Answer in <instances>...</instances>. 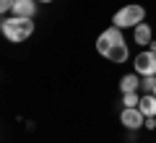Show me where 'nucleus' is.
<instances>
[{
	"instance_id": "1",
	"label": "nucleus",
	"mask_w": 156,
	"mask_h": 143,
	"mask_svg": "<svg viewBox=\"0 0 156 143\" xmlns=\"http://www.w3.org/2000/svg\"><path fill=\"white\" fill-rule=\"evenodd\" d=\"M0 31L8 42L21 44L34 34V18H21V16H5L0 21Z\"/></svg>"
},
{
	"instance_id": "2",
	"label": "nucleus",
	"mask_w": 156,
	"mask_h": 143,
	"mask_svg": "<svg viewBox=\"0 0 156 143\" xmlns=\"http://www.w3.org/2000/svg\"><path fill=\"white\" fill-rule=\"evenodd\" d=\"M143 18H146V8L138 5V3H130V5H122L115 16H112V26H117V29H135L138 23H143Z\"/></svg>"
},
{
	"instance_id": "3",
	"label": "nucleus",
	"mask_w": 156,
	"mask_h": 143,
	"mask_svg": "<svg viewBox=\"0 0 156 143\" xmlns=\"http://www.w3.org/2000/svg\"><path fill=\"white\" fill-rule=\"evenodd\" d=\"M133 65H135V73H138L140 78H143V76H156V52L140 50L138 55H135Z\"/></svg>"
},
{
	"instance_id": "4",
	"label": "nucleus",
	"mask_w": 156,
	"mask_h": 143,
	"mask_svg": "<svg viewBox=\"0 0 156 143\" xmlns=\"http://www.w3.org/2000/svg\"><path fill=\"white\" fill-rule=\"evenodd\" d=\"M117 42H125V39H122V29H117V26L104 29V31L99 34V39H96V52H99V55H107L109 47L117 44Z\"/></svg>"
},
{
	"instance_id": "5",
	"label": "nucleus",
	"mask_w": 156,
	"mask_h": 143,
	"mask_svg": "<svg viewBox=\"0 0 156 143\" xmlns=\"http://www.w3.org/2000/svg\"><path fill=\"white\" fill-rule=\"evenodd\" d=\"M120 122H122L128 130H140L146 125V115L138 109V107H122L120 112Z\"/></svg>"
},
{
	"instance_id": "6",
	"label": "nucleus",
	"mask_w": 156,
	"mask_h": 143,
	"mask_svg": "<svg viewBox=\"0 0 156 143\" xmlns=\"http://www.w3.org/2000/svg\"><path fill=\"white\" fill-rule=\"evenodd\" d=\"M107 60L109 63H128V57H130V50H128V42H117V44H112L109 47V52H107Z\"/></svg>"
},
{
	"instance_id": "7",
	"label": "nucleus",
	"mask_w": 156,
	"mask_h": 143,
	"mask_svg": "<svg viewBox=\"0 0 156 143\" xmlns=\"http://www.w3.org/2000/svg\"><path fill=\"white\" fill-rule=\"evenodd\" d=\"M37 3H39V0H16V5H13V16L34 18V16H37Z\"/></svg>"
},
{
	"instance_id": "8",
	"label": "nucleus",
	"mask_w": 156,
	"mask_h": 143,
	"mask_svg": "<svg viewBox=\"0 0 156 143\" xmlns=\"http://www.w3.org/2000/svg\"><path fill=\"white\" fill-rule=\"evenodd\" d=\"M151 39H154V31H151L148 23H138V26L133 29V42L138 44V47H146V44H151Z\"/></svg>"
},
{
	"instance_id": "9",
	"label": "nucleus",
	"mask_w": 156,
	"mask_h": 143,
	"mask_svg": "<svg viewBox=\"0 0 156 143\" xmlns=\"http://www.w3.org/2000/svg\"><path fill=\"white\" fill-rule=\"evenodd\" d=\"M140 81H143V78H140L138 73H128V76H122V78H120V91H122V94L140 91Z\"/></svg>"
},
{
	"instance_id": "10",
	"label": "nucleus",
	"mask_w": 156,
	"mask_h": 143,
	"mask_svg": "<svg viewBox=\"0 0 156 143\" xmlns=\"http://www.w3.org/2000/svg\"><path fill=\"white\" fill-rule=\"evenodd\" d=\"M138 109L143 112L146 117H156V96H154V94H143V96H140Z\"/></svg>"
},
{
	"instance_id": "11",
	"label": "nucleus",
	"mask_w": 156,
	"mask_h": 143,
	"mask_svg": "<svg viewBox=\"0 0 156 143\" xmlns=\"http://www.w3.org/2000/svg\"><path fill=\"white\" fill-rule=\"evenodd\" d=\"M140 96H143L140 91H130V94H122V104H125V107H138V104H140Z\"/></svg>"
},
{
	"instance_id": "12",
	"label": "nucleus",
	"mask_w": 156,
	"mask_h": 143,
	"mask_svg": "<svg viewBox=\"0 0 156 143\" xmlns=\"http://www.w3.org/2000/svg\"><path fill=\"white\" fill-rule=\"evenodd\" d=\"M156 88V76H143V81H140V91L143 94H154Z\"/></svg>"
},
{
	"instance_id": "13",
	"label": "nucleus",
	"mask_w": 156,
	"mask_h": 143,
	"mask_svg": "<svg viewBox=\"0 0 156 143\" xmlns=\"http://www.w3.org/2000/svg\"><path fill=\"white\" fill-rule=\"evenodd\" d=\"M13 5H16V0H0V13H3V16L13 13Z\"/></svg>"
},
{
	"instance_id": "14",
	"label": "nucleus",
	"mask_w": 156,
	"mask_h": 143,
	"mask_svg": "<svg viewBox=\"0 0 156 143\" xmlns=\"http://www.w3.org/2000/svg\"><path fill=\"white\" fill-rule=\"evenodd\" d=\"M146 130H156V117H146Z\"/></svg>"
},
{
	"instance_id": "15",
	"label": "nucleus",
	"mask_w": 156,
	"mask_h": 143,
	"mask_svg": "<svg viewBox=\"0 0 156 143\" xmlns=\"http://www.w3.org/2000/svg\"><path fill=\"white\" fill-rule=\"evenodd\" d=\"M148 50H151V52H156V42H154V39H151V44H148Z\"/></svg>"
},
{
	"instance_id": "16",
	"label": "nucleus",
	"mask_w": 156,
	"mask_h": 143,
	"mask_svg": "<svg viewBox=\"0 0 156 143\" xmlns=\"http://www.w3.org/2000/svg\"><path fill=\"white\" fill-rule=\"evenodd\" d=\"M39 3H52V0H39Z\"/></svg>"
}]
</instances>
